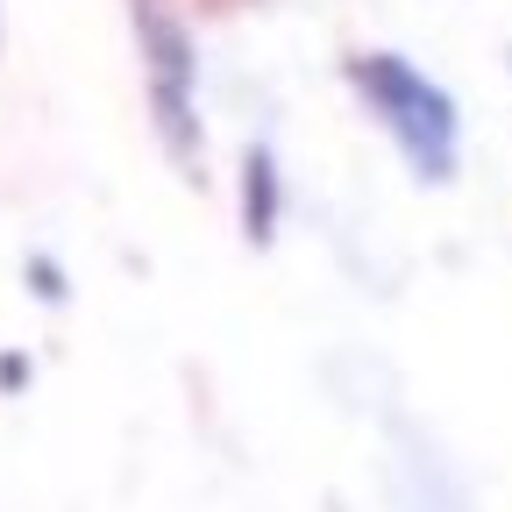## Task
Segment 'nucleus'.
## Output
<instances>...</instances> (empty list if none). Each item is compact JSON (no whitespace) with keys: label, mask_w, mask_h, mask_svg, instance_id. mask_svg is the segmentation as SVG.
<instances>
[{"label":"nucleus","mask_w":512,"mask_h":512,"mask_svg":"<svg viewBox=\"0 0 512 512\" xmlns=\"http://www.w3.org/2000/svg\"><path fill=\"white\" fill-rule=\"evenodd\" d=\"M29 285H36V292H50V299H64V278H57V264H29Z\"/></svg>","instance_id":"4"},{"label":"nucleus","mask_w":512,"mask_h":512,"mask_svg":"<svg viewBox=\"0 0 512 512\" xmlns=\"http://www.w3.org/2000/svg\"><path fill=\"white\" fill-rule=\"evenodd\" d=\"M143 36V79H150V121L171 150L178 171H200V57H192L185 22L171 15V0H128Z\"/></svg>","instance_id":"2"},{"label":"nucleus","mask_w":512,"mask_h":512,"mask_svg":"<svg viewBox=\"0 0 512 512\" xmlns=\"http://www.w3.org/2000/svg\"><path fill=\"white\" fill-rule=\"evenodd\" d=\"M242 228H249L256 249H264L271 228H278V171H271V150H249L242 157Z\"/></svg>","instance_id":"3"},{"label":"nucleus","mask_w":512,"mask_h":512,"mask_svg":"<svg viewBox=\"0 0 512 512\" xmlns=\"http://www.w3.org/2000/svg\"><path fill=\"white\" fill-rule=\"evenodd\" d=\"M356 86L370 93V114L392 128V143L406 150V164L420 178H448L456 171V100H448L427 72H413L406 57L377 50L356 64Z\"/></svg>","instance_id":"1"}]
</instances>
